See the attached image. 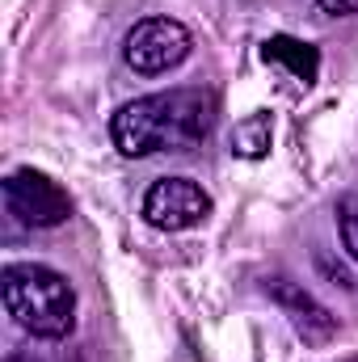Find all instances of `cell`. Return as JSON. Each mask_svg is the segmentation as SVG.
Instances as JSON below:
<instances>
[{
  "label": "cell",
  "instance_id": "5",
  "mask_svg": "<svg viewBox=\"0 0 358 362\" xmlns=\"http://www.w3.org/2000/svg\"><path fill=\"white\" fill-rule=\"evenodd\" d=\"M207 215H211V198L190 177H165L144 194V219L161 232H190Z\"/></svg>",
  "mask_w": 358,
  "mask_h": 362
},
{
  "label": "cell",
  "instance_id": "11",
  "mask_svg": "<svg viewBox=\"0 0 358 362\" xmlns=\"http://www.w3.org/2000/svg\"><path fill=\"white\" fill-rule=\"evenodd\" d=\"M4 362H34V358H25V354H8Z\"/></svg>",
  "mask_w": 358,
  "mask_h": 362
},
{
  "label": "cell",
  "instance_id": "1",
  "mask_svg": "<svg viewBox=\"0 0 358 362\" xmlns=\"http://www.w3.org/2000/svg\"><path fill=\"white\" fill-rule=\"evenodd\" d=\"M215 127V97L202 89H169L127 101L110 118L114 148L122 156H156V152H190Z\"/></svg>",
  "mask_w": 358,
  "mask_h": 362
},
{
  "label": "cell",
  "instance_id": "3",
  "mask_svg": "<svg viewBox=\"0 0 358 362\" xmlns=\"http://www.w3.org/2000/svg\"><path fill=\"white\" fill-rule=\"evenodd\" d=\"M190 30L173 17H144L131 25L127 42H122V59L139 72V76H161L185 64L190 55Z\"/></svg>",
  "mask_w": 358,
  "mask_h": 362
},
{
  "label": "cell",
  "instance_id": "7",
  "mask_svg": "<svg viewBox=\"0 0 358 362\" xmlns=\"http://www.w3.org/2000/svg\"><path fill=\"white\" fill-rule=\"evenodd\" d=\"M274 295H278V299H282V303H287V308L295 312L291 320H295V329H299V333H308V325H316V329H321V337H325V333L333 329L329 312H325V308H316V303H312V299H308L304 291H295V286L278 282V286H274Z\"/></svg>",
  "mask_w": 358,
  "mask_h": 362
},
{
  "label": "cell",
  "instance_id": "6",
  "mask_svg": "<svg viewBox=\"0 0 358 362\" xmlns=\"http://www.w3.org/2000/svg\"><path fill=\"white\" fill-rule=\"evenodd\" d=\"M262 55H266V64H282L299 85H312V81H316L321 55H316V47H308V42H299V38L278 34V38H270L266 47H262Z\"/></svg>",
  "mask_w": 358,
  "mask_h": 362
},
{
  "label": "cell",
  "instance_id": "4",
  "mask_svg": "<svg viewBox=\"0 0 358 362\" xmlns=\"http://www.w3.org/2000/svg\"><path fill=\"white\" fill-rule=\"evenodd\" d=\"M4 206L13 219H21L30 228H59L72 215V198L34 169H17L4 177Z\"/></svg>",
  "mask_w": 358,
  "mask_h": 362
},
{
  "label": "cell",
  "instance_id": "2",
  "mask_svg": "<svg viewBox=\"0 0 358 362\" xmlns=\"http://www.w3.org/2000/svg\"><path fill=\"white\" fill-rule=\"evenodd\" d=\"M0 295H4V312L13 316V325H21L34 337H68L76 325V291L64 274L34 266V262H17L4 266L0 274Z\"/></svg>",
  "mask_w": 358,
  "mask_h": 362
},
{
  "label": "cell",
  "instance_id": "10",
  "mask_svg": "<svg viewBox=\"0 0 358 362\" xmlns=\"http://www.w3.org/2000/svg\"><path fill=\"white\" fill-rule=\"evenodd\" d=\"M329 17H358V0H316Z\"/></svg>",
  "mask_w": 358,
  "mask_h": 362
},
{
  "label": "cell",
  "instance_id": "9",
  "mask_svg": "<svg viewBox=\"0 0 358 362\" xmlns=\"http://www.w3.org/2000/svg\"><path fill=\"white\" fill-rule=\"evenodd\" d=\"M342 245H346V253L358 262V206H346L342 211Z\"/></svg>",
  "mask_w": 358,
  "mask_h": 362
},
{
  "label": "cell",
  "instance_id": "8",
  "mask_svg": "<svg viewBox=\"0 0 358 362\" xmlns=\"http://www.w3.org/2000/svg\"><path fill=\"white\" fill-rule=\"evenodd\" d=\"M266 148H270V114H253V118L236 122V131H232V152L236 156L258 160V156H266Z\"/></svg>",
  "mask_w": 358,
  "mask_h": 362
}]
</instances>
